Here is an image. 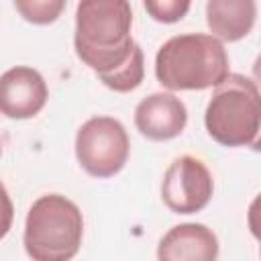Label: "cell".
<instances>
[{"label": "cell", "mask_w": 261, "mask_h": 261, "mask_svg": "<svg viewBox=\"0 0 261 261\" xmlns=\"http://www.w3.org/2000/svg\"><path fill=\"white\" fill-rule=\"evenodd\" d=\"M133 10L126 0H84L75 8V55L96 75L118 69L135 51Z\"/></svg>", "instance_id": "cell-1"}, {"label": "cell", "mask_w": 261, "mask_h": 261, "mask_svg": "<svg viewBox=\"0 0 261 261\" xmlns=\"http://www.w3.org/2000/svg\"><path fill=\"white\" fill-rule=\"evenodd\" d=\"M155 75L171 92L216 88L228 75V55L212 35H175L159 47Z\"/></svg>", "instance_id": "cell-2"}, {"label": "cell", "mask_w": 261, "mask_h": 261, "mask_svg": "<svg viewBox=\"0 0 261 261\" xmlns=\"http://www.w3.org/2000/svg\"><path fill=\"white\" fill-rule=\"evenodd\" d=\"M84 237V216L75 202L45 194L33 202L24 220V251L33 261H71Z\"/></svg>", "instance_id": "cell-3"}, {"label": "cell", "mask_w": 261, "mask_h": 261, "mask_svg": "<svg viewBox=\"0 0 261 261\" xmlns=\"http://www.w3.org/2000/svg\"><path fill=\"white\" fill-rule=\"evenodd\" d=\"M208 135L224 147H255L261 128L257 84L241 73H228L216 88L204 112Z\"/></svg>", "instance_id": "cell-4"}, {"label": "cell", "mask_w": 261, "mask_h": 261, "mask_svg": "<svg viewBox=\"0 0 261 261\" xmlns=\"http://www.w3.org/2000/svg\"><path fill=\"white\" fill-rule=\"evenodd\" d=\"M130 141L120 120L112 116H92L75 135V157L92 177L116 175L128 159Z\"/></svg>", "instance_id": "cell-5"}, {"label": "cell", "mask_w": 261, "mask_h": 261, "mask_svg": "<svg viewBox=\"0 0 261 261\" xmlns=\"http://www.w3.org/2000/svg\"><path fill=\"white\" fill-rule=\"evenodd\" d=\"M214 181L208 167L194 155L171 161L161 181L163 204L175 214L200 212L212 198Z\"/></svg>", "instance_id": "cell-6"}, {"label": "cell", "mask_w": 261, "mask_h": 261, "mask_svg": "<svg viewBox=\"0 0 261 261\" xmlns=\"http://www.w3.org/2000/svg\"><path fill=\"white\" fill-rule=\"evenodd\" d=\"M47 98V84L33 67L16 65L0 75V114L6 118H33L45 108Z\"/></svg>", "instance_id": "cell-7"}, {"label": "cell", "mask_w": 261, "mask_h": 261, "mask_svg": "<svg viewBox=\"0 0 261 261\" xmlns=\"http://www.w3.org/2000/svg\"><path fill=\"white\" fill-rule=\"evenodd\" d=\"M186 122V104L169 92H155L143 98L135 108V126L149 141L175 139L184 133Z\"/></svg>", "instance_id": "cell-8"}, {"label": "cell", "mask_w": 261, "mask_h": 261, "mask_svg": "<svg viewBox=\"0 0 261 261\" xmlns=\"http://www.w3.org/2000/svg\"><path fill=\"white\" fill-rule=\"evenodd\" d=\"M218 239L206 224L184 222L171 226L157 245V261H216Z\"/></svg>", "instance_id": "cell-9"}, {"label": "cell", "mask_w": 261, "mask_h": 261, "mask_svg": "<svg viewBox=\"0 0 261 261\" xmlns=\"http://www.w3.org/2000/svg\"><path fill=\"white\" fill-rule=\"evenodd\" d=\"M257 18V4L253 0H208L206 24L212 37L228 43L245 39Z\"/></svg>", "instance_id": "cell-10"}, {"label": "cell", "mask_w": 261, "mask_h": 261, "mask_svg": "<svg viewBox=\"0 0 261 261\" xmlns=\"http://www.w3.org/2000/svg\"><path fill=\"white\" fill-rule=\"evenodd\" d=\"M143 77H145V59H143V51H141L139 45L135 47L133 55L118 69H114V71H110L106 75H98V80L108 90L120 92V94L139 88L141 82H143Z\"/></svg>", "instance_id": "cell-11"}, {"label": "cell", "mask_w": 261, "mask_h": 261, "mask_svg": "<svg viewBox=\"0 0 261 261\" xmlns=\"http://www.w3.org/2000/svg\"><path fill=\"white\" fill-rule=\"evenodd\" d=\"M20 16L33 24H51L65 8L63 0H14Z\"/></svg>", "instance_id": "cell-12"}, {"label": "cell", "mask_w": 261, "mask_h": 261, "mask_svg": "<svg viewBox=\"0 0 261 261\" xmlns=\"http://www.w3.org/2000/svg\"><path fill=\"white\" fill-rule=\"evenodd\" d=\"M143 6L151 14L153 20L171 24V22L181 20L188 14L192 4L186 0H147Z\"/></svg>", "instance_id": "cell-13"}, {"label": "cell", "mask_w": 261, "mask_h": 261, "mask_svg": "<svg viewBox=\"0 0 261 261\" xmlns=\"http://www.w3.org/2000/svg\"><path fill=\"white\" fill-rule=\"evenodd\" d=\"M12 220H14V206H12V200L8 196V190L0 181V239H4L8 234Z\"/></svg>", "instance_id": "cell-14"}, {"label": "cell", "mask_w": 261, "mask_h": 261, "mask_svg": "<svg viewBox=\"0 0 261 261\" xmlns=\"http://www.w3.org/2000/svg\"><path fill=\"white\" fill-rule=\"evenodd\" d=\"M0 153H2V141H0Z\"/></svg>", "instance_id": "cell-15"}]
</instances>
